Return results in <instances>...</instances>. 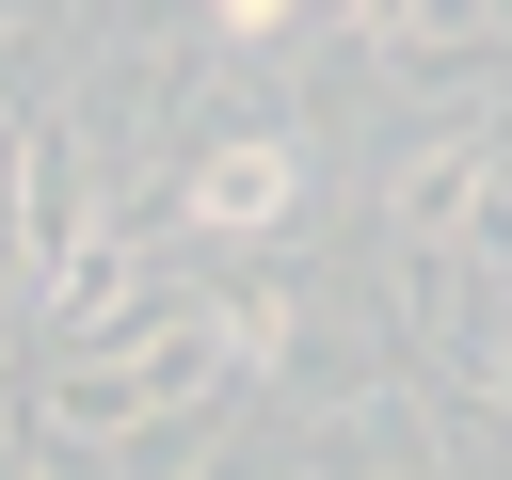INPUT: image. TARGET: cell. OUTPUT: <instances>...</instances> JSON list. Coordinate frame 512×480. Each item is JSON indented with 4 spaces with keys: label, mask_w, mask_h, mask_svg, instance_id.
<instances>
[{
    "label": "cell",
    "mask_w": 512,
    "mask_h": 480,
    "mask_svg": "<svg viewBox=\"0 0 512 480\" xmlns=\"http://www.w3.org/2000/svg\"><path fill=\"white\" fill-rule=\"evenodd\" d=\"M384 224H400L416 256H448V240L480 224V144H432V160H416V176L384 192Z\"/></svg>",
    "instance_id": "3"
},
{
    "label": "cell",
    "mask_w": 512,
    "mask_h": 480,
    "mask_svg": "<svg viewBox=\"0 0 512 480\" xmlns=\"http://www.w3.org/2000/svg\"><path fill=\"white\" fill-rule=\"evenodd\" d=\"M208 16H224L240 48H272V32H288V0H208Z\"/></svg>",
    "instance_id": "4"
},
{
    "label": "cell",
    "mask_w": 512,
    "mask_h": 480,
    "mask_svg": "<svg viewBox=\"0 0 512 480\" xmlns=\"http://www.w3.org/2000/svg\"><path fill=\"white\" fill-rule=\"evenodd\" d=\"M288 208H304V144H288V128H240V144L192 160V224H208V240H256V224H288Z\"/></svg>",
    "instance_id": "2"
},
{
    "label": "cell",
    "mask_w": 512,
    "mask_h": 480,
    "mask_svg": "<svg viewBox=\"0 0 512 480\" xmlns=\"http://www.w3.org/2000/svg\"><path fill=\"white\" fill-rule=\"evenodd\" d=\"M272 336H288L272 288H256V304H192V320H160L144 352H112V368L80 384V416H96V432H128V416H192V400H208L224 368H256Z\"/></svg>",
    "instance_id": "1"
}]
</instances>
